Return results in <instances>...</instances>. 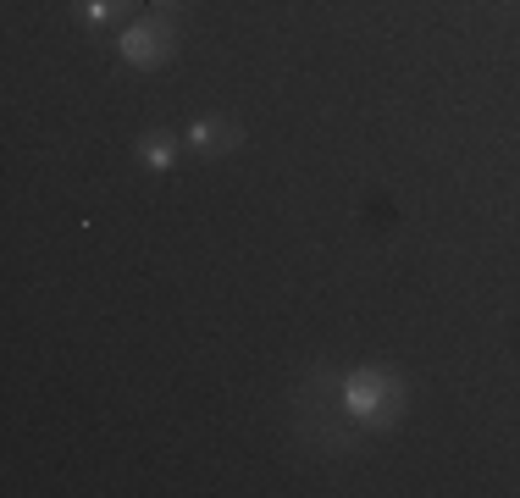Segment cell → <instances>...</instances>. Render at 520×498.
<instances>
[{
	"mask_svg": "<svg viewBox=\"0 0 520 498\" xmlns=\"http://www.w3.org/2000/svg\"><path fill=\"white\" fill-rule=\"evenodd\" d=\"M128 50H133L139 61H149V56H155V34H133V39H128Z\"/></svg>",
	"mask_w": 520,
	"mask_h": 498,
	"instance_id": "obj_1",
	"label": "cell"
}]
</instances>
